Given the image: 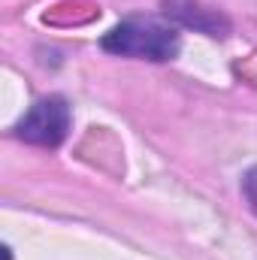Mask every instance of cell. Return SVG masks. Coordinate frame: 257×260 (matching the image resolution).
Returning <instances> with one entry per match:
<instances>
[{
	"mask_svg": "<svg viewBox=\"0 0 257 260\" xmlns=\"http://www.w3.org/2000/svg\"><path fill=\"white\" fill-rule=\"evenodd\" d=\"M70 133V106L64 97H43L37 100L15 124V136L43 145V148H58Z\"/></svg>",
	"mask_w": 257,
	"mask_h": 260,
	"instance_id": "cell-2",
	"label": "cell"
},
{
	"mask_svg": "<svg viewBox=\"0 0 257 260\" xmlns=\"http://www.w3.org/2000/svg\"><path fill=\"white\" fill-rule=\"evenodd\" d=\"M100 46L109 55L164 64V61H173L179 55L182 40H179V30L173 24L157 21V18H148V15H133V18L118 21L100 40Z\"/></svg>",
	"mask_w": 257,
	"mask_h": 260,
	"instance_id": "cell-1",
	"label": "cell"
},
{
	"mask_svg": "<svg viewBox=\"0 0 257 260\" xmlns=\"http://www.w3.org/2000/svg\"><path fill=\"white\" fill-rule=\"evenodd\" d=\"M160 9L170 21H176L182 27H191L197 34H206V37H215V40H224L230 34V21L218 9H212L200 0H160Z\"/></svg>",
	"mask_w": 257,
	"mask_h": 260,
	"instance_id": "cell-3",
	"label": "cell"
},
{
	"mask_svg": "<svg viewBox=\"0 0 257 260\" xmlns=\"http://www.w3.org/2000/svg\"><path fill=\"white\" fill-rule=\"evenodd\" d=\"M242 194H245V200H248L251 212L257 215V167H251V170L242 176Z\"/></svg>",
	"mask_w": 257,
	"mask_h": 260,
	"instance_id": "cell-4",
	"label": "cell"
}]
</instances>
